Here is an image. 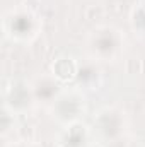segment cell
I'll return each mask as SVG.
<instances>
[{
    "mask_svg": "<svg viewBox=\"0 0 145 147\" xmlns=\"http://www.w3.org/2000/svg\"><path fill=\"white\" fill-rule=\"evenodd\" d=\"M29 28V17H17L12 22V29H15L17 33H26Z\"/></svg>",
    "mask_w": 145,
    "mask_h": 147,
    "instance_id": "6da1fadb",
    "label": "cell"
},
{
    "mask_svg": "<svg viewBox=\"0 0 145 147\" xmlns=\"http://www.w3.org/2000/svg\"><path fill=\"white\" fill-rule=\"evenodd\" d=\"M97 48L103 50V51H109L113 48V38H111V34H104V36L99 38L97 39Z\"/></svg>",
    "mask_w": 145,
    "mask_h": 147,
    "instance_id": "7a4b0ae2",
    "label": "cell"
}]
</instances>
